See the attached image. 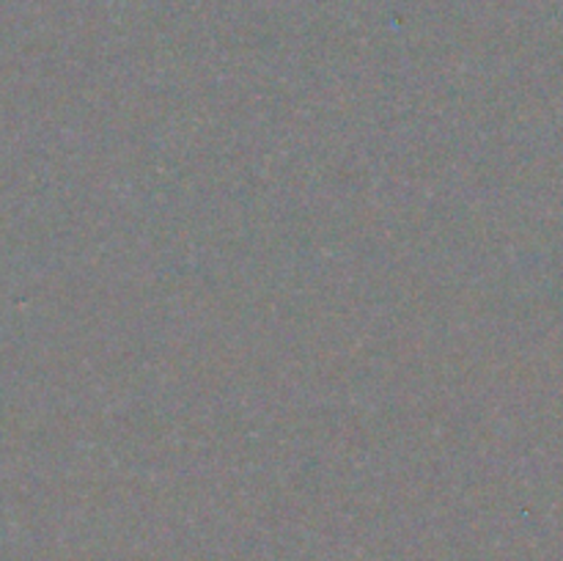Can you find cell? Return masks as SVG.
Wrapping results in <instances>:
<instances>
[]
</instances>
